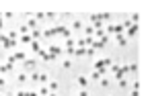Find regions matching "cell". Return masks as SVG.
<instances>
[{
	"instance_id": "6da1fadb",
	"label": "cell",
	"mask_w": 150,
	"mask_h": 96,
	"mask_svg": "<svg viewBox=\"0 0 150 96\" xmlns=\"http://www.w3.org/2000/svg\"><path fill=\"white\" fill-rule=\"evenodd\" d=\"M52 29H54V35H62L64 39H70V33H72V31H70L66 25H58V27H52Z\"/></svg>"
},
{
	"instance_id": "7a4b0ae2",
	"label": "cell",
	"mask_w": 150,
	"mask_h": 96,
	"mask_svg": "<svg viewBox=\"0 0 150 96\" xmlns=\"http://www.w3.org/2000/svg\"><path fill=\"white\" fill-rule=\"evenodd\" d=\"M136 33H138V25H134V22H132V25L127 27V31H125V35H123V37H125V39H127V37H134Z\"/></svg>"
},
{
	"instance_id": "3957f363",
	"label": "cell",
	"mask_w": 150,
	"mask_h": 96,
	"mask_svg": "<svg viewBox=\"0 0 150 96\" xmlns=\"http://www.w3.org/2000/svg\"><path fill=\"white\" fill-rule=\"evenodd\" d=\"M47 53H52L54 57H58V55H62V47L60 45H50V51Z\"/></svg>"
},
{
	"instance_id": "277c9868",
	"label": "cell",
	"mask_w": 150,
	"mask_h": 96,
	"mask_svg": "<svg viewBox=\"0 0 150 96\" xmlns=\"http://www.w3.org/2000/svg\"><path fill=\"white\" fill-rule=\"evenodd\" d=\"M17 82H21V84L29 82V74H27V71H19V74H17Z\"/></svg>"
},
{
	"instance_id": "5b68a950",
	"label": "cell",
	"mask_w": 150,
	"mask_h": 96,
	"mask_svg": "<svg viewBox=\"0 0 150 96\" xmlns=\"http://www.w3.org/2000/svg\"><path fill=\"white\" fill-rule=\"evenodd\" d=\"M76 84H78L80 88H87V86H89V78H87V76H78V78H76Z\"/></svg>"
},
{
	"instance_id": "8992f818",
	"label": "cell",
	"mask_w": 150,
	"mask_h": 96,
	"mask_svg": "<svg viewBox=\"0 0 150 96\" xmlns=\"http://www.w3.org/2000/svg\"><path fill=\"white\" fill-rule=\"evenodd\" d=\"M14 65H17V59H14V55H10V57L6 59V67H8V71H12Z\"/></svg>"
},
{
	"instance_id": "52a82bcc",
	"label": "cell",
	"mask_w": 150,
	"mask_h": 96,
	"mask_svg": "<svg viewBox=\"0 0 150 96\" xmlns=\"http://www.w3.org/2000/svg\"><path fill=\"white\" fill-rule=\"evenodd\" d=\"M23 65H25V71H31V69L35 67V59H25Z\"/></svg>"
},
{
	"instance_id": "ba28073f",
	"label": "cell",
	"mask_w": 150,
	"mask_h": 96,
	"mask_svg": "<svg viewBox=\"0 0 150 96\" xmlns=\"http://www.w3.org/2000/svg\"><path fill=\"white\" fill-rule=\"evenodd\" d=\"M74 55H76V57L87 55V47H74Z\"/></svg>"
},
{
	"instance_id": "9c48e42d",
	"label": "cell",
	"mask_w": 150,
	"mask_h": 96,
	"mask_svg": "<svg viewBox=\"0 0 150 96\" xmlns=\"http://www.w3.org/2000/svg\"><path fill=\"white\" fill-rule=\"evenodd\" d=\"M115 41H117L119 47H125V45H127V39H125L123 35H115Z\"/></svg>"
},
{
	"instance_id": "30bf717a",
	"label": "cell",
	"mask_w": 150,
	"mask_h": 96,
	"mask_svg": "<svg viewBox=\"0 0 150 96\" xmlns=\"http://www.w3.org/2000/svg\"><path fill=\"white\" fill-rule=\"evenodd\" d=\"M101 20H103V22H111V20H113V14H111V12H103V14H101Z\"/></svg>"
},
{
	"instance_id": "8fae6325",
	"label": "cell",
	"mask_w": 150,
	"mask_h": 96,
	"mask_svg": "<svg viewBox=\"0 0 150 96\" xmlns=\"http://www.w3.org/2000/svg\"><path fill=\"white\" fill-rule=\"evenodd\" d=\"M72 29H74V31H80V29H84V27H82V20L74 18V20H72Z\"/></svg>"
},
{
	"instance_id": "7c38bea8",
	"label": "cell",
	"mask_w": 150,
	"mask_h": 96,
	"mask_svg": "<svg viewBox=\"0 0 150 96\" xmlns=\"http://www.w3.org/2000/svg\"><path fill=\"white\" fill-rule=\"evenodd\" d=\"M17 33H19V35H29L31 31H29L27 25H19V31H17Z\"/></svg>"
},
{
	"instance_id": "4fadbf2b",
	"label": "cell",
	"mask_w": 150,
	"mask_h": 96,
	"mask_svg": "<svg viewBox=\"0 0 150 96\" xmlns=\"http://www.w3.org/2000/svg\"><path fill=\"white\" fill-rule=\"evenodd\" d=\"M14 59H17V61H25V59H27V55H25L23 51H17V53H14Z\"/></svg>"
},
{
	"instance_id": "5bb4252c",
	"label": "cell",
	"mask_w": 150,
	"mask_h": 96,
	"mask_svg": "<svg viewBox=\"0 0 150 96\" xmlns=\"http://www.w3.org/2000/svg\"><path fill=\"white\" fill-rule=\"evenodd\" d=\"M84 35H87V37H93V35H95V29H93V25L84 27Z\"/></svg>"
},
{
	"instance_id": "9a60e30c",
	"label": "cell",
	"mask_w": 150,
	"mask_h": 96,
	"mask_svg": "<svg viewBox=\"0 0 150 96\" xmlns=\"http://www.w3.org/2000/svg\"><path fill=\"white\" fill-rule=\"evenodd\" d=\"M33 39H31V33L29 35H21V43H25V45H29Z\"/></svg>"
},
{
	"instance_id": "2e32d148",
	"label": "cell",
	"mask_w": 150,
	"mask_h": 96,
	"mask_svg": "<svg viewBox=\"0 0 150 96\" xmlns=\"http://www.w3.org/2000/svg\"><path fill=\"white\" fill-rule=\"evenodd\" d=\"M39 37H41V31H39V29L31 31V39H33V41H39Z\"/></svg>"
},
{
	"instance_id": "e0dca14e",
	"label": "cell",
	"mask_w": 150,
	"mask_h": 96,
	"mask_svg": "<svg viewBox=\"0 0 150 96\" xmlns=\"http://www.w3.org/2000/svg\"><path fill=\"white\" fill-rule=\"evenodd\" d=\"M29 45H31V49H33V51H35V53H37V51H39V49H41V45H39V41H31V43H29Z\"/></svg>"
},
{
	"instance_id": "ac0fdd59",
	"label": "cell",
	"mask_w": 150,
	"mask_h": 96,
	"mask_svg": "<svg viewBox=\"0 0 150 96\" xmlns=\"http://www.w3.org/2000/svg\"><path fill=\"white\" fill-rule=\"evenodd\" d=\"M39 82H41V84H47V82H50V76H47V74H39Z\"/></svg>"
},
{
	"instance_id": "d6986e66",
	"label": "cell",
	"mask_w": 150,
	"mask_h": 96,
	"mask_svg": "<svg viewBox=\"0 0 150 96\" xmlns=\"http://www.w3.org/2000/svg\"><path fill=\"white\" fill-rule=\"evenodd\" d=\"M33 18H35L37 22H39V20H45V12H35V16H33Z\"/></svg>"
},
{
	"instance_id": "ffe728a7",
	"label": "cell",
	"mask_w": 150,
	"mask_h": 96,
	"mask_svg": "<svg viewBox=\"0 0 150 96\" xmlns=\"http://www.w3.org/2000/svg\"><path fill=\"white\" fill-rule=\"evenodd\" d=\"M99 84H101V88H109V86H111V82H109V80H105V78H101V80H99Z\"/></svg>"
},
{
	"instance_id": "44dd1931",
	"label": "cell",
	"mask_w": 150,
	"mask_h": 96,
	"mask_svg": "<svg viewBox=\"0 0 150 96\" xmlns=\"http://www.w3.org/2000/svg\"><path fill=\"white\" fill-rule=\"evenodd\" d=\"M29 82H39V74H37V71L29 74Z\"/></svg>"
},
{
	"instance_id": "7402d4cb",
	"label": "cell",
	"mask_w": 150,
	"mask_h": 96,
	"mask_svg": "<svg viewBox=\"0 0 150 96\" xmlns=\"http://www.w3.org/2000/svg\"><path fill=\"white\" fill-rule=\"evenodd\" d=\"M41 59H43V61H45V63H50V61H54V59H56V57H54V55H52V53H45V55H43V57H41Z\"/></svg>"
},
{
	"instance_id": "603a6c76",
	"label": "cell",
	"mask_w": 150,
	"mask_h": 96,
	"mask_svg": "<svg viewBox=\"0 0 150 96\" xmlns=\"http://www.w3.org/2000/svg\"><path fill=\"white\" fill-rule=\"evenodd\" d=\"M2 18L4 20H10V18H14V12H10V10L8 12H2Z\"/></svg>"
},
{
	"instance_id": "cb8c5ba5",
	"label": "cell",
	"mask_w": 150,
	"mask_h": 96,
	"mask_svg": "<svg viewBox=\"0 0 150 96\" xmlns=\"http://www.w3.org/2000/svg\"><path fill=\"white\" fill-rule=\"evenodd\" d=\"M56 18H58L56 12H45V20H56Z\"/></svg>"
},
{
	"instance_id": "d4e9b609",
	"label": "cell",
	"mask_w": 150,
	"mask_h": 96,
	"mask_svg": "<svg viewBox=\"0 0 150 96\" xmlns=\"http://www.w3.org/2000/svg\"><path fill=\"white\" fill-rule=\"evenodd\" d=\"M58 90V82L56 80H50V92H56Z\"/></svg>"
},
{
	"instance_id": "484cf974",
	"label": "cell",
	"mask_w": 150,
	"mask_h": 96,
	"mask_svg": "<svg viewBox=\"0 0 150 96\" xmlns=\"http://www.w3.org/2000/svg\"><path fill=\"white\" fill-rule=\"evenodd\" d=\"M62 67H64V69H70V67H72V61H70V59H64V61H62Z\"/></svg>"
},
{
	"instance_id": "4316f807",
	"label": "cell",
	"mask_w": 150,
	"mask_h": 96,
	"mask_svg": "<svg viewBox=\"0 0 150 96\" xmlns=\"http://www.w3.org/2000/svg\"><path fill=\"white\" fill-rule=\"evenodd\" d=\"M74 45H76V41H72V39H66V49H74Z\"/></svg>"
},
{
	"instance_id": "83f0119b",
	"label": "cell",
	"mask_w": 150,
	"mask_h": 96,
	"mask_svg": "<svg viewBox=\"0 0 150 96\" xmlns=\"http://www.w3.org/2000/svg\"><path fill=\"white\" fill-rule=\"evenodd\" d=\"M138 20H140V14H138V12H132V20H130V22H134V25H138Z\"/></svg>"
},
{
	"instance_id": "f1b7e54d",
	"label": "cell",
	"mask_w": 150,
	"mask_h": 96,
	"mask_svg": "<svg viewBox=\"0 0 150 96\" xmlns=\"http://www.w3.org/2000/svg\"><path fill=\"white\" fill-rule=\"evenodd\" d=\"M99 20H101V14H91V25H95Z\"/></svg>"
},
{
	"instance_id": "f546056e",
	"label": "cell",
	"mask_w": 150,
	"mask_h": 96,
	"mask_svg": "<svg viewBox=\"0 0 150 96\" xmlns=\"http://www.w3.org/2000/svg\"><path fill=\"white\" fill-rule=\"evenodd\" d=\"M37 94H39V96H47V94H50V88H45V86H43V88H41Z\"/></svg>"
},
{
	"instance_id": "4dcf8cb0",
	"label": "cell",
	"mask_w": 150,
	"mask_h": 96,
	"mask_svg": "<svg viewBox=\"0 0 150 96\" xmlns=\"http://www.w3.org/2000/svg\"><path fill=\"white\" fill-rule=\"evenodd\" d=\"M0 74H8V67H6V63H0Z\"/></svg>"
},
{
	"instance_id": "1f68e13d",
	"label": "cell",
	"mask_w": 150,
	"mask_h": 96,
	"mask_svg": "<svg viewBox=\"0 0 150 96\" xmlns=\"http://www.w3.org/2000/svg\"><path fill=\"white\" fill-rule=\"evenodd\" d=\"M117 82H119V88H127V86H130V82H127L125 78L123 80H117Z\"/></svg>"
},
{
	"instance_id": "d6a6232c",
	"label": "cell",
	"mask_w": 150,
	"mask_h": 96,
	"mask_svg": "<svg viewBox=\"0 0 150 96\" xmlns=\"http://www.w3.org/2000/svg\"><path fill=\"white\" fill-rule=\"evenodd\" d=\"M6 37H8V39H17V37H19V33H17V31H8V33H6Z\"/></svg>"
},
{
	"instance_id": "836d02e7",
	"label": "cell",
	"mask_w": 150,
	"mask_h": 96,
	"mask_svg": "<svg viewBox=\"0 0 150 96\" xmlns=\"http://www.w3.org/2000/svg\"><path fill=\"white\" fill-rule=\"evenodd\" d=\"M76 96H91V94H89V90H87V88H80V92H78Z\"/></svg>"
},
{
	"instance_id": "e575fe53",
	"label": "cell",
	"mask_w": 150,
	"mask_h": 96,
	"mask_svg": "<svg viewBox=\"0 0 150 96\" xmlns=\"http://www.w3.org/2000/svg\"><path fill=\"white\" fill-rule=\"evenodd\" d=\"M91 80H97V82H99V80H101V74H99V71H93V74H91Z\"/></svg>"
},
{
	"instance_id": "d590c367",
	"label": "cell",
	"mask_w": 150,
	"mask_h": 96,
	"mask_svg": "<svg viewBox=\"0 0 150 96\" xmlns=\"http://www.w3.org/2000/svg\"><path fill=\"white\" fill-rule=\"evenodd\" d=\"M87 55H89V57L95 55V49H93V47H87Z\"/></svg>"
},
{
	"instance_id": "8d00e7d4",
	"label": "cell",
	"mask_w": 150,
	"mask_h": 96,
	"mask_svg": "<svg viewBox=\"0 0 150 96\" xmlns=\"http://www.w3.org/2000/svg\"><path fill=\"white\" fill-rule=\"evenodd\" d=\"M4 29V18H2V12H0V31Z\"/></svg>"
},
{
	"instance_id": "74e56055",
	"label": "cell",
	"mask_w": 150,
	"mask_h": 96,
	"mask_svg": "<svg viewBox=\"0 0 150 96\" xmlns=\"http://www.w3.org/2000/svg\"><path fill=\"white\" fill-rule=\"evenodd\" d=\"M14 96H27V92H25V90H17V94H14Z\"/></svg>"
},
{
	"instance_id": "f35d334b",
	"label": "cell",
	"mask_w": 150,
	"mask_h": 96,
	"mask_svg": "<svg viewBox=\"0 0 150 96\" xmlns=\"http://www.w3.org/2000/svg\"><path fill=\"white\" fill-rule=\"evenodd\" d=\"M130 71H138V65L136 63H130Z\"/></svg>"
},
{
	"instance_id": "ab89813d",
	"label": "cell",
	"mask_w": 150,
	"mask_h": 96,
	"mask_svg": "<svg viewBox=\"0 0 150 96\" xmlns=\"http://www.w3.org/2000/svg\"><path fill=\"white\" fill-rule=\"evenodd\" d=\"M27 96H39V94H37L35 90H31V92H27Z\"/></svg>"
},
{
	"instance_id": "60d3db41",
	"label": "cell",
	"mask_w": 150,
	"mask_h": 96,
	"mask_svg": "<svg viewBox=\"0 0 150 96\" xmlns=\"http://www.w3.org/2000/svg\"><path fill=\"white\" fill-rule=\"evenodd\" d=\"M4 86V78H2V74H0V88Z\"/></svg>"
},
{
	"instance_id": "b9f144b4",
	"label": "cell",
	"mask_w": 150,
	"mask_h": 96,
	"mask_svg": "<svg viewBox=\"0 0 150 96\" xmlns=\"http://www.w3.org/2000/svg\"><path fill=\"white\" fill-rule=\"evenodd\" d=\"M47 96H58V94H56V92H50V94H47Z\"/></svg>"
},
{
	"instance_id": "7bdbcfd3",
	"label": "cell",
	"mask_w": 150,
	"mask_h": 96,
	"mask_svg": "<svg viewBox=\"0 0 150 96\" xmlns=\"http://www.w3.org/2000/svg\"><path fill=\"white\" fill-rule=\"evenodd\" d=\"M74 96H76V94H74Z\"/></svg>"
}]
</instances>
